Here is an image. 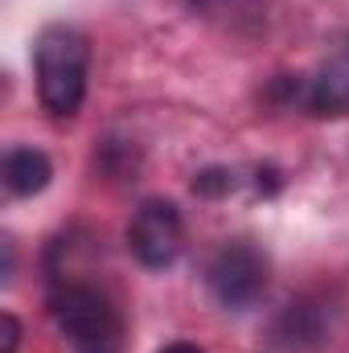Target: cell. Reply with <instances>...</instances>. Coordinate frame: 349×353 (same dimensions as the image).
Here are the masks:
<instances>
[{
    "label": "cell",
    "mask_w": 349,
    "mask_h": 353,
    "mask_svg": "<svg viewBox=\"0 0 349 353\" xmlns=\"http://www.w3.org/2000/svg\"><path fill=\"white\" fill-rule=\"evenodd\" d=\"M90 41L74 25H50L33 46V79L37 99L50 115H74L87 99Z\"/></svg>",
    "instance_id": "1"
},
{
    "label": "cell",
    "mask_w": 349,
    "mask_h": 353,
    "mask_svg": "<svg viewBox=\"0 0 349 353\" xmlns=\"http://www.w3.org/2000/svg\"><path fill=\"white\" fill-rule=\"evenodd\" d=\"M50 316L74 353H119V312L115 304L90 283H58L50 292Z\"/></svg>",
    "instance_id": "2"
},
{
    "label": "cell",
    "mask_w": 349,
    "mask_h": 353,
    "mask_svg": "<svg viewBox=\"0 0 349 353\" xmlns=\"http://www.w3.org/2000/svg\"><path fill=\"white\" fill-rule=\"evenodd\" d=\"M267 271H271V263L251 239H230L210 259L206 279L222 308H251L267 292Z\"/></svg>",
    "instance_id": "3"
},
{
    "label": "cell",
    "mask_w": 349,
    "mask_h": 353,
    "mask_svg": "<svg viewBox=\"0 0 349 353\" xmlns=\"http://www.w3.org/2000/svg\"><path fill=\"white\" fill-rule=\"evenodd\" d=\"M185 247V226H181V210L165 197H148L132 222H128V251L132 259L148 271H165L177 263Z\"/></svg>",
    "instance_id": "4"
},
{
    "label": "cell",
    "mask_w": 349,
    "mask_h": 353,
    "mask_svg": "<svg viewBox=\"0 0 349 353\" xmlns=\"http://www.w3.org/2000/svg\"><path fill=\"white\" fill-rule=\"evenodd\" d=\"M304 107L321 119L329 115H349V58L329 62L317 79H308L304 87Z\"/></svg>",
    "instance_id": "5"
},
{
    "label": "cell",
    "mask_w": 349,
    "mask_h": 353,
    "mask_svg": "<svg viewBox=\"0 0 349 353\" xmlns=\"http://www.w3.org/2000/svg\"><path fill=\"white\" fill-rule=\"evenodd\" d=\"M54 165L41 148H8L4 152V189L12 197H33L50 185Z\"/></svg>",
    "instance_id": "6"
},
{
    "label": "cell",
    "mask_w": 349,
    "mask_h": 353,
    "mask_svg": "<svg viewBox=\"0 0 349 353\" xmlns=\"http://www.w3.org/2000/svg\"><path fill=\"white\" fill-rule=\"evenodd\" d=\"M17 345H21V325L12 312H4V353H17Z\"/></svg>",
    "instance_id": "7"
},
{
    "label": "cell",
    "mask_w": 349,
    "mask_h": 353,
    "mask_svg": "<svg viewBox=\"0 0 349 353\" xmlns=\"http://www.w3.org/2000/svg\"><path fill=\"white\" fill-rule=\"evenodd\" d=\"M157 353H201V350L189 345V341H173V345H165V350H157Z\"/></svg>",
    "instance_id": "8"
},
{
    "label": "cell",
    "mask_w": 349,
    "mask_h": 353,
    "mask_svg": "<svg viewBox=\"0 0 349 353\" xmlns=\"http://www.w3.org/2000/svg\"><path fill=\"white\" fill-rule=\"evenodd\" d=\"M197 4H206V0H197Z\"/></svg>",
    "instance_id": "9"
}]
</instances>
